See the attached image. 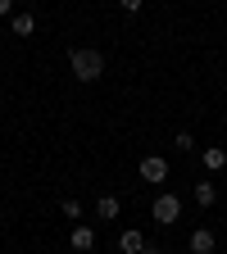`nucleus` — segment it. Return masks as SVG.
Masks as SVG:
<instances>
[{
	"mask_svg": "<svg viewBox=\"0 0 227 254\" xmlns=\"http://www.w3.org/2000/svg\"><path fill=\"white\" fill-rule=\"evenodd\" d=\"M69 64H73V77H77V82H95V77L105 73V55H100V50H91V46L69 50Z\"/></svg>",
	"mask_w": 227,
	"mask_h": 254,
	"instance_id": "obj_1",
	"label": "nucleus"
},
{
	"mask_svg": "<svg viewBox=\"0 0 227 254\" xmlns=\"http://www.w3.org/2000/svg\"><path fill=\"white\" fill-rule=\"evenodd\" d=\"M150 213H154L159 227H168V222H177V218H182V200H177V195H159Z\"/></svg>",
	"mask_w": 227,
	"mask_h": 254,
	"instance_id": "obj_2",
	"label": "nucleus"
},
{
	"mask_svg": "<svg viewBox=\"0 0 227 254\" xmlns=\"http://www.w3.org/2000/svg\"><path fill=\"white\" fill-rule=\"evenodd\" d=\"M141 177H146V182H168V159L146 154V159H141Z\"/></svg>",
	"mask_w": 227,
	"mask_h": 254,
	"instance_id": "obj_3",
	"label": "nucleus"
},
{
	"mask_svg": "<svg viewBox=\"0 0 227 254\" xmlns=\"http://www.w3.org/2000/svg\"><path fill=\"white\" fill-rule=\"evenodd\" d=\"M69 245L86 254V250H95V232L86 227V222H77V227H73V236H69Z\"/></svg>",
	"mask_w": 227,
	"mask_h": 254,
	"instance_id": "obj_4",
	"label": "nucleus"
},
{
	"mask_svg": "<svg viewBox=\"0 0 227 254\" xmlns=\"http://www.w3.org/2000/svg\"><path fill=\"white\" fill-rule=\"evenodd\" d=\"M118 250H123V254H141V250H146V236H141V232H132V227H127V232L118 236Z\"/></svg>",
	"mask_w": 227,
	"mask_h": 254,
	"instance_id": "obj_5",
	"label": "nucleus"
},
{
	"mask_svg": "<svg viewBox=\"0 0 227 254\" xmlns=\"http://www.w3.org/2000/svg\"><path fill=\"white\" fill-rule=\"evenodd\" d=\"M214 245H218L214 232H205V227H200V232H191V254H214Z\"/></svg>",
	"mask_w": 227,
	"mask_h": 254,
	"instance_id": "obj_6",
	"label": "nucleus"
},
{
	"mask_svg": "<svg viewBox=\"0 0 227 254\" xmlns=\"http://www.w3.org/2000/svg\"><path fill=\"white\" fill-rule=\"evenodd\" d=\"M205 168H209V173L227 168V150H223V145H209V150H205Z\"/></svg>",
	"mask_w": 227,
	"mask_h": 254,
	"instance_id": "obj_7",
	"label": "nucleus"
},
{
	"mask_svg": "<svg viewBox=\"0 0 227 254\" xmlns=\"http://www.w3.org/2000/svg\"><path fill=\"white\" fill-rule=\"evenodd\" d=\"M14 37H32V32H37V18H32V14H14Z\"/></svg>",
	"mask_w": 227,
	"mask_h": 254,
	"instance_id": "obj_8",
	"label": "nucleus"
},
{
	"mask_svg": "<svg viewBox=\"0 0 227 254\" xmlns=\"http://www.w3.org/2000/svg\"><path fill=\"white\" fill-rule=\"evenodd\" d=\"M214 200H218V190H214V182H196V204H200V209H209Z\"/></svg>",
	"mask_w": 227,
	"mask_h": 254,
	"instance_id": "obj_9",
	"label": "nucleus"
},
{
	"mask_svg": "<svg viewBox=\"0 0 227 254\" xmlns=\"http://www.w3.org/2000/svg\"><path fill=\"white\" fill-rule=\"evenodd\" d=\"M95 213H100V218H118V195H100Z\"/></svg>",
	"mask_w": 227,
	"mask_h": 254,
	"instance_id": "obj_10",
	"label": "nucleus"
},
{
	"mask_svg": "<svg viewBox=\"0 0 227 254\" xmlns=\"http://www.w3.org/2000/svg\"><path fill=\"white\" fill-rule=\"evenodd\" d=\"M118 5H123V9H127V14H137V9H141V5H146V0H118Z\"/></svg>",
	"mask_w": 227,
	"mask_h": 254,
	"instance_id": "obj_11",
	"label": "nucleus"
},
{
	"mask_svg": "<svg viewBox=\"0 0 227 254\" xmlns=\"http://www.w3.org/2000/svg\"><path fill=\"white\" fill-rule=\"evenodd\" d=\"M9 9H14V0H0V18H5Z\"/></svg>",
	"mask_w": 227,
	"mask_h": 254,
	"instance_id": "obj_12",
	"label": "nucleus"
},
{
	"mask_svg": "<svg viewBox=\"0 0 227 254\" xmlns=\"http://www.w3.org/2000/svg\"><path fill=\"white\" fill-rule=\"evenodd\" d=\"M141 254H154V250H150V245H146V250H141Z\"/></svg>",
	"mask_w": 227,
	"mask_h": 254,
	"instance_id": "obj_13",
	"label": "nucleus"
}]
</instances>
